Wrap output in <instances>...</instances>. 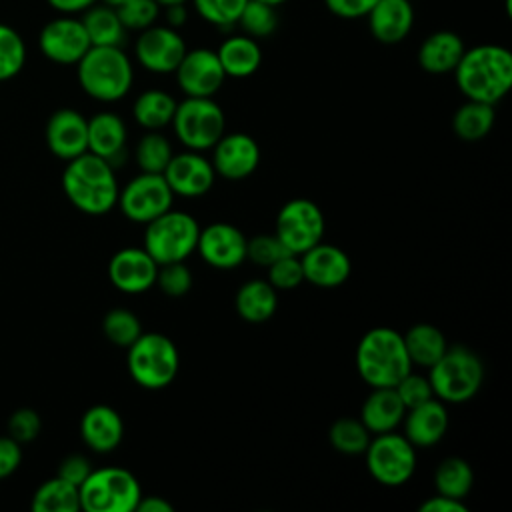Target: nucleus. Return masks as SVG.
I'll return each instance as SVG.
<instances>
[{"instance_id": "obj_1", "label": "nucleus", "mask_w": 512, "mask_h": 512, "mask_svg": "<svg viewBox=\"0 0 512 512\" xmlns=\"http://www.w3.org/2000/svg\"><path fill=\"white\" fill-rule=\"evenodd\" d=\"M452 74L466 100L494 106L512 86V54L500 44H478L464 50Z\"/></svg>"}, {"instance_id": "obj_2", "label": "nucleus", "mask_w": 512, "mask_h": 512, "mask_svg": "<svg viewBox=\"0 0 512 512\" xmlns=\"http://www.w3.org/2000/svg\"><path fill=\"white\" fill-rule=\"evenodd\" d=\"M66 198L84 214L102 216L118 202V182L114 168L100 156L84 152L68 160L62 172Z\"/></svg>"}, {"instance_id": "obj_3", "label": "nucleus", "mask_w": 512, "mask_h": 512, "mask_svg": "<svg viewBox=\"0 0 512 512\" xmlns=\"http://www.w3.org/2000/svg\"><path fill=\"white\" fill-rule=\"evenodd\" d=\"M356 370L370 388H394L412 370L402 334L388 326L368 330L356 346Z\"/></svg>"}, {"instance_id": "obj_4", "label": "nucleus", "mask_w": 512, "mask_h": 512, "mask_svg": "<svg viewBox=\"0 0 512 512\" xmlns=\"http://www.w3.org/2000/svg\"><path fill=\"white\" fill-rule=\"evenodd\" d=\"M76 76L90 98L118 102L134 84V64L122 46H90L76 64Z\"/></svg>"}, {"instance_id": "obj_5", "label": "nucleus", "mask_w": 512, "mask_h": 512, "mask_svg": "<svg viewBox=\"0 0 512 512\" xmlns=\"http://www.w3.org/2000/svg\"><path fill=\"white\" fill-rule=\"evenodd\" d=\"M434 398L444 404H462L474 398L484 382V364L466 346H448L446 352L428 368Z\"/></svg>"}, {"instance_id": "obj_6", "label": "nucleus", "mask_w": 512, "mask_h": 512, "mask_svg": "<svg viewBox=\"0 0 512 512\" xmlns=\"http://www.w3.org/2000/svg\"><path fill=\"white\" fill-rule=\"evenodd\" d=\"M132 380L146 390H162L174 382L180 368L176 344L160 332H142L126 356Z\"/></svg>"}, {"instance_id": "obj_7", "label": "nucleus", "mask_w": 512, "mask_h": 512, "mask_svg": "<svg viewBox=\"0 0 512 512\" xmlns=\"http://www.w3.org/2000/svg\"><path fill=\"white\" fill-rule=\"evenodd\" d=\"M80 510L86 512H134L142 496L138 478L120 466L92 470L78 486Z\"/></svg>"}, {"instance_id": "obj_8", "label": "nucleus", "mask_w": 512, "mask_h": 512, "mask_svg": "<svg viewBox=\"0 0 512 512\" xmlns=\"http://www.w3.org/2000/svg\"><path fill=\"white\" fill-rule=\"evenodd\" d=\"M198 234L200 226L192 214L170 208L146 224L142 248L158 266L184 262L192 252H196Z\"/></svg>"}, {"instance_id": "obj_9", "label": "nucleus", "mask_w": 512, "mask_h": 512, "mask_svg": "<svg viewBox=\"0 0 512 512\" xmlns=\"http://www.w3.org/2000/svg\"><path fill=\"white\" fill-rule=\"evenodd\" d=\"M176 138L186 150H210L226 130V116L212 96H186L172 116Z\"/></svg>"}, {"instance_id": "obj_10", "label": "nucleus", "mask_w": 512, "mask_h": 512, "mask_svg": "<svg viewBox=\"0 0 512 512\" xmlns=\"http://www.w3.org/2000/svg\"><path fill=\"white\" fill-rule=\"evenodd\" d=\"M364 456L370 476L382 486H402L416 470V446H412L404 434L394 430L374 434Z\"/></svg>"}, {"instance_id": "obj_11", "label": "nucleus", "mask_w": 512, "mask_h": 512, "mask_svg": "<svg viewBox=\"0 0 512 512\" xmlns=\"http://www.w3.org/2000/svg\"><path fill=\"white\" fill-rule=\"evenodd\" d=\"M324 230V214L320 206L308 198H292L276 214L274 234L286 250L296 256L322 242Z\"/></svg>"}, {"instance_id": "obj_12", "label": "nucleus", "mask_w": 512, "mask_h": 512, "mask_svg": "<svg viewBox=\"0 0 512 512\" xmlns=\"http://www.w3.org/2000/svg\"><path fill=\"white\" fill-rule=\"evenodd\" d=\"M174 194L162 174L140 172L122 190H118L116 206L120 212L138 224H148L156 216L172 208Z\"/></svg>"}, {"instance_id": "obj_13", "label": "nucleus", "mask_w": 512, "mask_h": 512, "mask_svg": "<svg viewBox=\"0 0 512 512\" xmlns=\"http://www.w3.org/2000/svg\"><path fill=\"white\" fill-rule=\"evenodd\" d=\"M184 36L168 24H152L138 32L134 40L136 62L152 74H174L186 54Z\"/></svg>"}, {"instance_id": "obj_14", "label": "nucleus", "mask_w": 512, "mask_h": 512, "mask_svg": "<svg viewBox=\"0 0 512 512\" xmlns=\"http://www.w3.org/2000/svg\"><path fill=\"white\" fill-rule=\"evenodd\" d=\"M90 46L82 20L70 14H58L48 20L38 34V48L42 56L60 66H76Z\"/></svg>"}, {"instance_id": "obj_15", "label": "nucleus", "mask_w": 512, "mask_h": 512, "mask_svg": "<svg viewBox=\"0 0 512 512\" xmlns=\"http://www.w3.org/2000/svg\"><path fill=\"white\" fill-rule=\"evenodd\" d=\"M174 74L184 96H214L226 80L216 50L210 48L186 50Z\"/></svg>"}, {"instance_id": "obj_16", "label": "nucleus", "mask_w": 512, "mask_h": 512, "mask_svg": "<svg viewBox=\"0 0 512 512\" xmlns=\"http://www.w3.org/2000/svg\"><path fill=\"white\" fill-rule=\"evenodd\" d=\"M162 176L172 194L182 198H200L208 194L216 180L212 162L196 150L172 154Z\"/></svg>"}, {"instance_id": "obj_17", "label": "nucleus", "mask_w": 512, "mask_h": 512, "mask_svg": "<svg viewBox=\"0 0 512 512\" xmlns=\"http://www.w3.org/2000/svg\"><path fill=\"white\" fill-rule=\"evenodd\" d=\"M246 236L230 222H212L200 228L196 252L200 258L220 270H230L246 260Z\"/></svg>"}, {"instance_id": "obj_18", "label": "nucleus", "mask_w": 512, "mask_h": 512, "mask_svg": "<svg viewBox=\"0 0 512 512\" xmlns=\"http://www.w3.org/2000/svg\"><path fill=\"white\" fill-rule=\"evenodd\" d=\"M210 150V162L216 176L226 180H244L260 164V146L250 134L244 132H224Z\"/></svg>"}, {"instance_id": "obj_19", "label": "nucleus", "mask_w": 512, "mask_h": 512, "mask_svg": "<svg viewBox=\"0 0 512 512\" xmlns=\"http://www.w3.org/2000/svg\"><path fill=\"white\" fill-rule=\"evenodd\" d=\"M158 264L138 246L118 250L108 262V278L112 286L124 294H142L156 284Z\"/></svg>"}, {"instance_id": "obj_20", "label": "nucleus", "mask_w": 512, "mask_h": 512, "mask_svg": "<svg viewBox=\"0 0 512 512\" xmlns=\"http://www.w3.org/2000/svg\"><path fill=\"white\" fill-rule=\"evenodd\" d=\"M304 280L318 288H336L344 284L352 272L348 254L334 246L318 242L300 254Z\"/></svg>"}, {"instance_id": "obj_21", "label": "nucleus", "mask_w": 512, "mask_h": 512, "mask_svg": "<svg viewBox=\"0 0 512 512\" xmlns=\"http://www.w3.org/2000/svg\"><path fill=\"white\" fill-rule=\"evenodd\" d=\"M46 144L62 160H72L88 150V120L74 108L56 110L46 122Z\"/></svg>"}, {"instance_id": "obj_22", "label": "nucleus", "mask_w": 512, "mask_h": 512, "mask_svg": "<svg viewBox=\"0 0 512 512\" xmlns=\"http://www.w3.org/2000/svg\"><path fill=\"white\" fill-rule=\"evenodd\" d=\"M364 18L372 38L392 46L406 40L412 32L414 6L410 0H376Z\"/></svg>"}, {"instance_id": "obj_23", "label": "nucleus", "mask_w": 512, "mask_h": 512, "mask_svg": "<svg viewBox=\"0 0 512 512\" xmlns=\"http://www.w3.org/2000/svg\"><path fill=\"white\" fill-rule=\"evenodd\" d=\"M404 436L412 446L428 448L438 444L448 430V410L446 404L438 398H430L414 408H408L404 414Z\"/></svg>"}, {"instance_id": "obj_24", "label": "nucleus", "mask_w": 512, "mask_h": 512, "mask_svg": "<svg viewBox=\"0 0 512 512\" xmlns=\"http://www.w3.org/2000/svg\"><path fill=\"white\" fill-rule=\"evenodd\" d=\"M80 436L90 450L98 454H108L116 450L122 442L124 422L112 406L96 404L82 414Z\"/></svg>"}, {"instance_id": "obj_25", "label": "nucleus", "mask_w": 512, "mask_h": 512, "mask_svg": "<svg viewBox=\"0 0 512 512\" xmlns=\"http://www.w3.org/2000/svg\"><path fill=\"white\" fill-rule=\"evenodd\" d=\"M126 124L114 112H98L88 118V152L116 168L126 152Z\"/></svg>"}, {"instance_id": "obj_26", "label": "nucleus", "mask_w": 512, "mask_h": 512, "mask_svg": "<svg viewBox=\"0 0 512 512\" xmlns=\"http://www.w3.org/2000/svg\"><path fill=\"white\" fill-rule=\"evenodd\" d=\"M466 44L452 30H436L428 34L418 48V64L428 74H448L462 58Z\"/></svg>"}, {"instance_id": "obj_27", "label": "nucleus", "mask_w": 512, "mask_h": 512, "mask_svg": "<svg viewBox=\"0 0 512 512\" xmlns=\"http://www.w3.org/2000/svg\"><path fill=\"white\" fill-rule=\"evenodd\" d=\"M406 414L398 392L394 388H372L360 406V420L370 434L396 430Z\"/></svg>"}, {"instance_id": "obj_28", "label": "nucleus", "mask_w": 512, "mask_h": 512, "mask_svg": "<svg viewBox=\"0 0 512 512\" xmlns=\"http://www.w3.org/2000/svg\"><path fill=\"white\" fill-rule=\"evenodd\" d=\"M226 78H248L262 64V48L256 38L240 32L226 36L216 48Z\"/></svg>"}, {"instance_id": "obj_29", "label": "nucleus", "mask_w": 512, "mask_h": 512, "mask_svg": "<svg viewBox=\"0 0 512 512\" xmlns=\"http://www.w3.org/2000/svg\"><path fill=\"white\" fill-rule=\"evenodd\" d=\"M278 290L268 280L244 282L234 298L236 312L250 324H262L270 320L278 308Z\"/></svg>"}, {"instance_id": "obj_30", "label": "nucleus", "mask_w": 512, "mask_h": 512, "mask_svg": "<svg viewBox=\"0 0 512 512\" xmlns=\"http://www.w3.org/2000/svg\"><path fill=\"white\" fill-rule=\"evenodd\" d=\"M92 46H124L128 30L118 18L116 8L96 2L80 14Z\"/></svg>"}, {"instance_id": "obj_31", "label": "nucleus", "mask_w": 512, "mask_h": 512, "mask_svg": "<svg viewBox=\"0 0 512 512\" xmlns=\"http://www.w3.org/2000/svg\"><path fill=\"white\" fill-rule=\"evenodd\" d=\"M176 98L160 88H148L140 92L132 104V116L144 130H162L172 122L176 110Z\"/></svg>"}, {"instance_id": "obj_32", "label": "nucleus", "mask_w": 512, "mask_h": 512, "mask_svg": "<svg viewBox=\"0 0 512 512\" xmlns=\"http://www.w3.org/2000/svg\"><path fill=\"white\" fill-rule=\"evenodd\" d=\"M402 340H404L410 362L424 368H430L448 348V342L442 330L428 322L410 326L406 334H402Z\"/></svg>"}, {"instance_id": "obj_33", "label": "nucleus", "mask_w": 512, "mask_h": 512, "mask_svg": "<svg viewBox=\"0 0 512 512\" xmlns=\"http://www.w3.org/2000/svg\"><path fill=\"white\" fill-rule=\"evenodd\" d=\"M494 106L486 104V102H476V100H466L452 118V128L454 134L460 140L466 142H476L480 138H484L492 126H494Z\"/></svg>"}, {"instance_id": "obj_34", "label": "nucleus", "mask_w": 512, "mask_h": 512, "mask_svg": "<svg viewBox=\"0 0 512 512\" xmlns=\"http://www.w3.org/2000/svg\"><path fill=\"white\" fill-rule=\"evenodd\" d=\"M30 506L34 512H78V486L62 480L60 476H54L36 488Z\"/></svg>"}, {"instance_id": "obj_35", "label": "nucleus", "mask_w": 512, "mask_h": 512, "mask_svg": "<svg viewBox=\"0 0 512 512\" xmlns=\"http://www.w3.org/2000/svg\"><path fill=\"white\" fill-rule=\"evenodd\" d=\"M474 484V472L470 464L460 456L444 458L434 470L436 494H444L456 500H464Z\"/></svg>"}, {"instance_id": "obj_36", "label": "nucleus", "mask_w": 512, "mask_h": 512, "mask_svg": "<svg viewBox=\"0 0 512 512\" xmlns=\"http://www.w3.org/2000/svg\"><path fill=\"white\" fill-rule=\"evenodd\" d=\"M370 438H372V434L362 424V420L350 418V416L338 418L336 422H332V426L328 430V440H330L332 448L336 452H342L348 456L364 454Z\"/></svg>"}, {"instance_id": "obj_37", "label": "nucleus", "mask_w": 512, "mask_h": 512, "mask_svg": "<svg viewBox=\"0 0 512 512\" xmlns=\"http://www.w3.org/2000/svg\"><path fill=\"white\" fill-rule=\"evenodd\" d=\"M172 146L170 140L160 130H146V134L138 140L134 148L136 164L142 172L162 174L166 164L172 158Z\"/></svg>"}, {"instance_id": "obj_38", "label": "nucleus", "mask_w": 512, "mask_h": 512, "mask_svg": "<svg viewBox=\"0 0 512 512\" xmlns=\"http://www.w3.org/2000/svg\"><path fill=\"white\" fill-rule=\"evenodd\" d=\"M246 2L248 0H190L196 16L220 30L236 26Z\"/></svg>"}, {"instance_id": "obj_39", "label": "nucleus", "mask_w": 512, "mask_h": 512, "mask_svg": "<svg viewBox=\"0 0 512 512\" xmlns=\"http://www.w3.org/2000/svg\"><path fill=\"white\" fill-rule=\"evenodd\" d=\"M236 26H240V30L256 40L260 38H268L276 32L278 28V14L276 8L258 0H248Z\"/></svg>"}, {"instance_id": "obj_40", "label": "nucleus", "mask_w": 512, "mask_h": 512, "mask_svg": "<svg viewBox=\"0 0 512 512\" xmlns=\"http://www.w3.org/2000/svg\"><path fill=\"white\" fill-rule=\"evenodd\" d=\"M26 64V44L22 36L8 24L0 22V82L22 72Z\"/></svg>"}, {"instance_id": "obj_41", "label": "nucleus", "mask_w": 512, "mask_h": 512, "mask_svg": "<svg viewBox=\"0 0 512 512\" xmlns=\"http://www.w3.org/2000/svg\"><path fill=\"white\" fill-rule=\"evenodd\" d=\"M102 332L106 340H110L112 344L120 348H128L142 334V324L132 310L114 308L106 312L102 320Z\"/></svg>"}, {"instance_id": "obj_42", "label": "nucleus", "mask_w": 512, "mask_h": 512, "mask_svg": "<svg viewBox=\"0 0 512 512\" xmlns=\"http://www.w3.org/2000/svg\"><path fill=\"white\" fill-rule=\"evenodd\" d=\"M116 12L128 32H140L160 20L162 6L156 0H126Z\"/></svg>"}, {"instance_id": "obj_43", "label": "nucleus", "mask_w": 512, "mask_h": 512, "mask_svg": "<svg viewBox=\"0 0 512 512\" xmlns=\"http://www.w3.org/2000/svg\"><path fill=\"white\" fill-rule=\"evenodd\" d=\"M156 284L166 296H172V298L188 294V290L192 288V272L186 266V260L160 264L156 274Z\"/></svg>"}, {"instance_id": "obj_44", "label": "nucleus", "mask_w": 512, "mask_h": 512, "mask_svg": "<svg viewBox=\"0 0 512 512\" xmlns=\"http://www.w3.org/2000/svg\"><path fill=\"white\" fill-rule=\"evenodd\" d=\"M292 254L286 250V246L280 242L276 234H258L254 238L246 240V260L268 268L282 256Z\"/></svg>"}, {"instance_id": "obj_45", "label": "nucleus", "mask_w": 512, "mask_h": 512, "mask_svg": "<svg viewBox=\"0 0 512 512\" xmlns=\"http://www.w3.org/2000/svg\"><path fill=\"white\" fill-rule=\"evenodd\" d=\"M276 290H294L304 282L302 262L296 254H286L274 264L268 266V278H266Z\"/></svg>"}, {"instance_id": "obj_46", "label": "nucleus", "mask_w": 512, "mask_h": 512, "mask_svg": "<svg viewBox=\"0 0 512 512\" xmlns=\"http://www.w3.org/2000/svg\"><path fill=\"white\" fill-rule=\"evenodd\" d=\"M42 430L40 414L32 408H18L8 418V436L18 444H26L38 438Z\"/></svg>"}, {"instance_id": "obj_47", "label": "nucleus", "mask_w": 512, "mask_h": 512, "mask_svg": "<svg viewBox=\"0 0 512 512\" xmlns=\"http://www.w3.org/2000/svg\"><path fill=\"white\" fill-rule=\"evenodd\" d=\"M394 390L398 392L402 404L408 408H414L430 398H434V392H432V386H430V380L428 376H422V374H412V370L394 386Z\"/></svg>"}, {"instance_id": "obj_48", "label": "nucleus", "mask_w": 512, "mask_h": 512, "mask_svg": "<svg viewBox=\"0 0 512 512\" xmlns=\"http://www.w3.org/2000/svg\"><path fill=\"white\" fill-rule=\"evenodd\" d=\"M374 4L376 0H324L326 10L342 20H360Z\"/></svg>"}, {"instance_id": "obj_49", "label": "nucleus", "mask_w": 512, "mask_h": 512, "mask_svg": "<svg viewBox=\"0 0 512 512\" xmlns=\"http://www.w3.org/2000/svg\"><path fill=\"white\" fill-rule=\"evenodd\" d=\"M90 472H92V466H90V460L86 456L70 454L60 462L56 476H60L62 480H66L74 486H80Z\"/></svg>"}, {"instance_id": "obj_50", "label": "nucleus", "mask_w": 512, "mask_h": 512, "mask_svg": "<svg viewBox=\"0 0 512 512\" xmlns=\"http://www.w3.org/2000/svg\"><path fill=\"white\" fill-rule=\"evenodd\" d=\"M20 462H22V444H18L8 434L0 436V480L14 474Z\"/></svg>"}, {"instance_id": "obj_51", "label": "nucleus", "mask_w": 512, "mask_h": 512, "mask_svg": "<svg viewBox=\"0 0 512 512\" xmlns=\"http://www.w3.org/2000/svg\"><path fill=\"white\" fill-rule=\"evenodd\" d=\"M418 510L420 512H468L464 500H456V498H450V496H444V494H436V496L426 498L418 506Z\"/></svg>"}, {"instance_id": "obj_52", "label": "nucleus", "mask_w": 512, "mask_h": 512, "mask_svg": "<svg viewBox=\"0 0 512 512\" xmlns=\"http://www.w3.org/2000/svg\"><path fill=\"white\" fill-rule=\"evenodd\" d=\"M48 6L58 12V14H70V16H78L84 10H88L90 6H94L98 0H46Z\"/></svg>"}, {"instance_id": "obj_53", "label": "nucleus", "mask_w": 512, "mask_h": 512, "mask_svg": "<svg viewBox=\"0 0 512 512\" xmlns=\"http://www.w3.org/2000/svg\"><path fill=\"white\" fill-rule=\"evenodd\" d=\"M160 18H164V24L180 30L188 22V18H190L188 4H172V6L162 8V16Z\"/></svg>"}, {"instance_id": "obj_54", "label": "nucleus", "mask_w": 512, "mask_h": 512, "mask_svg": "<svg viewBox=\"0 0 512 512\" xmlns=\"http://www.w3.org/2000/svg\"><path fill=\"white\" fill-rule=\"evenodd\" d=\"M174 506L162 496H140L136 512H172Z\"/></svg>"}, {"instance_id": "obj_55", "label": "nucleus", "mask_w": 512, "mask_h": 512, "mask_svg": "<svg viewBox=\"0 0 512 512\" xmlns=\"http://www.w3.org/2000/svg\"><path fill=\"white\" fill-rule=\"evenodd\" d=\"M162 8H166V6H172V4H188L190 0H156Z\"/></svg>"}, {"instance_id": "obj_56", "label": "nucleus", "mask_w": 512, "mask_h": 512, "mask_svg": "<svg viewBox=\"0 0 512 512\" xmlns=\"http://www.w3.org/2000/svg\"><path fill=\"white\" fill-rule=\"evenodd\" d=\"M98 2H102V4H106V6H112V8H118V6L124 4L126 0H98Z\"/></svg>"}, {"instance_id": "obj_57", "label": "nucleus", "mask_w": 512, "mask_h": 512, "mask_svg": "<svg viewBox=\"0 0 512 512\" xmlns=\"http://www.w3.org/2000/svg\"><path fill=\"white\" fill-rule=\"evenodd\" d=\"M258 2H264V4H270V6H274V8H278V6H282V4H286L288 0H258Z\"/></svg>"}]
</instances>
